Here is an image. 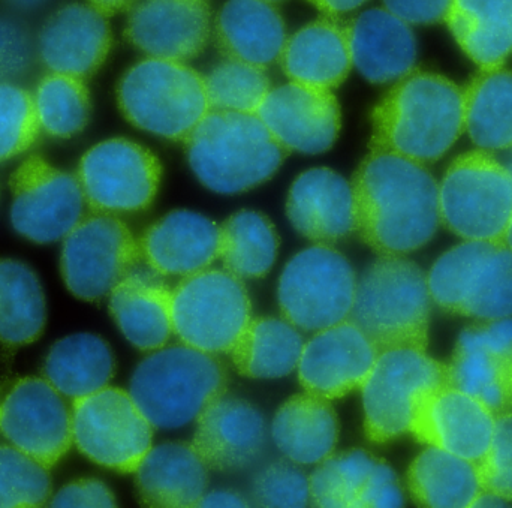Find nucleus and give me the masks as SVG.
<instances>
[{
    "label": "nucleus",
    "mask_w": 512,
    "mask_h": 508,
    "mask_svg": "<svg viewBox=\"0 0 512 508\" xmlns=\"http://www.w3.org/2000/svg\"><path fill=\"white\" fill-rule=\"evenodd\" d=\"M444 21L481 69L501 68L512 56V0H451Z\"/></svg>",
    "instance_id": "obj_32"
},
{
    "label": "nucleus",
    "mask_w": 512,
    "mask_h": 508,
    "mask_svg": "<svg viewBox=\"0 0 512 508\" xmlns=\"http://www.w3.org/2000/svg\"><path fill=\"white\" fill-rule=\"evenodd\" d=\"M141 257L159 276L195 275L219 258V227L201 213L174 210L140 240Z\"/></svg>",
    "instance_id": "obj_25"
},
{
    "label": "nucleus",
    "mask_w": 512,
    "mask_h": 508,
    "mask_svg": "<svg viewBox=\"0 0 512 508\" xmlns=\"http://www.w3.org/2000/svg\"><path fill=\"white\" fill-rule=\"evenodd\" d=\"M291 81L336 89L351 72L348 23L337 17L319 18L288 36L279 59Z\"/></svg>",
    "instance_id": "obj_29"
},
{
    "label": "nucleus",
    "mask_w": 512,
    "mask_h": 508,
    "mask_svg": "<svg viewBox=\"0 0 512 508\" xmlns=\"http://www.w3.org/2000/svg\"><path fill=\"white\" fill-rule=\"evenodd\" d=\"M153 429L125 390L107 386L72 401L75 446L108 470L135 473L152 449Z\"/></svg>",
    "instance_id": "obj_13"
},
{
    "label": "nucleus",
    "mask_w": 512,
    "mask_h": 508,
    "mask_svg": "<svg viewBox=\"0 0 512 508\" xmlns=\"http://www.w3.org/2000/svg\"><path fill=\"white\" fill-rule=\"evenodd\" d=\"M351 186L355 233L379 255L405 257L438 231L439 185L420 162L370 150Z\"/></svg>",
    "instance_id": "obj_1"
},
{
    "label": "nucleus",
    "mask_w": 512,
    "mask_h": 508,
    "mask_svg": "<svg viewBox=\"0 0 512 508\" xmlns=\"http://www.w3.org/2000/svg\"><path fill=\"white\" fill-rule=\"evenodd\" d=\"M430 296L427 275L400 255H381L357 279L349 320L363 330L378 353L429 347Z\"/></svg>",
    "instance_id": "obj_4"
},
{
    "label": "nucleus",
    "mask_w": 512,
    "mask_h": 508,
    "mask_svg": "<svg viewBox=\"0 0 512 508\" xmlns=\"http://www.w3.org/2000/svg\"><path fill=\"white\" fill-rule=\"evenodd\" d=\"M448 383L486 405L496 417L512 413V320H492L460 335L447 363Z\"/></svg>",
    "instance_id": "obj_17"
},
{
    "label": "nucleus",
    "mask_w": 512,
    "mask_h": 508,
    "mask_svg": "<svg viewBox=\"0 0 512 508\" xmlns=\"http://www.w3.org/2000/svg\"><path fill=\"white\" fill-rule=\"evenodd\" d=\"M385 9L409 24H436L445 20L451 0H382Z\"/></svg>",
    "instance_id": "obj_48"
},
{
    "label": "nucleus",
    "mask_w": 512,
    "mask_h": 508,
    "mask_svg": "<svg viewBox=\"0 0 512 508\" xmlns=\"http://www.w3.org/2000/svg\"><path fill=\"white\" fill-rule=\"evenodd\" d=\"M47 305L38 275L17 260H0V342L18 348L41 338Z\"/></svg>",
    "instance_id": "obj_37"
},
{
    "label": "nucleus",
    "mask_w": 512,
    "mask_h": 508,
    "mask_svg": "<svg viewBox=\"0 0 512 508\" xmlns=\"http://www.w3.org/2000/svg\"><path fill=\"white\" fill-rule=\"evenodd\" d=\"M412 500L423 507H474L480 497L477 465L429 447L415 458L406 476Z\"/></svg>",
    "instance_id": "obj_35"
},
{
    "label": "nucleus",
    "mask_w": 512,
    "mask_h": 508,
    "mask_svg": "<svg viewBox=\"0 0 512 508\" xmlns=\"http://www.w3.org/2000/svg\"><path fill=\"white\" fill-rule=\"evenodd\" d=\"M465 131L481 150L512 147V71L481 69L463 89Z\"/></svg>",
    "instance_id": "obj_36"
},
{
    "label": "nucleus",
    "mask_w": 512,
    "mask_h": 508,
    "mask_svg": "<svg viewBox=\"0 0 512 508\" xmlns=\"http://www.w3.org/2000/svg\"><path fill=\"white\" fill-rule=\"evenodd\" d=\"M48 468L14 446H0V508H36L50 503Z\"/></svg>",
    "instance_id": "obj_42"
},
{
    "label": "nucleus",
    "mask_w": 512,
    "mask_h": 508,
    "mask_svg": "<svg viewBox=\"0 0 512 508\" xmlns=\"http://www.w3.org/2000/svg\"><path fill=\"white\" fill-rule=\"evenodd\" d=\"M256 116L288 152L306 155L331 149L342 126L333 90L297 81L271 87Z\"/></svg>",
    "instance_id": "obj_18"
},
{
    "label": "nucleus",
    "mask_w": 512,
    "mask_h": 508,
    "mask_svg": "<svg viewBox=\"0 0 512 508\" xmlns=\"http://www.w3.org/2000/svg\"><path fill=\"white\" fill-rule=\"evenodd\" d=\"M204 83L210 111L256 114L271 90L265 69L233 59L213 66Z\"/></svg>",
    "instance_id": "obj_41"
},
{
    "label": "nucleus",
    "mask_w": 512,
    "mask_h": 508,
    "mask_svg": "<svg viewBox=\"0 0 512 508\" xmlns=\"http://www.w3.org/2000/svg\"><path fill=\"white\" fill-rule=\"evenodd\" d=\"M113 47L108 17L89 3L72 2L57 8L44 21L38 38V59L50 72L87 80L110 56Z\"/></svg>",
    "instance_id": "obj_22"
},
{
    "label": "nucleus",
    "mask_w": 512,
    "mask_h": 508,
    "mask_svg": "<svg viewBox=\"0 0 512 508\" xmlns=\"http://www.w3.org/2000/svg\"><path fill=\"white\" fill-rule=\"evenodd\" d=\"M277 251L276 228L255 210H240L219 227V258L237 278H264L276 263Z\"/></svg>",
    "instance_id": "obj_38"
},
{
    "label": "nucleus",
    "mask_w": 512,
    "mask_h": 508,
    "mask_svg": "<svg viewBox=\"0 0 512 508\" xmlns=\"http://www.w3.org/2000/svg\"><path fill=\"white\" fill-rule=\"evenodd\" d=\"M50 507H116L117 501L107 485L99 480L84 479L63 486L51 497Z\"/></svg>",
    "instance_id": "obj_47"
},
{
    "label": "nucleus",
    "mask_w": 512,
    "mask_h": 508,
    "mask_svg": "<svg viewBox=\"0 0 512 508\" xmlns=\"http://www.w3.org/2000/svg\"><path fill=\"white\" fill-rule=\"evenodd\" d=\"M213 32L227 59L262 69L279 62L288 41L282 14L265 0H228L213 21Z\"/></svg>",
    "instance_id": "obj_27"
},
{
    "label": "nucleus",
    "mask_w": 512,
    "mask_h": 508,
    "mask_svg": "<svg viewBox=\"0 0 512 508\" xmlns=\"http://www.w3.org/2000/svg\"><path fill=\"white\" fill-rule=\"evenodd\" d=\"M495 425L496 416L486 405L445 384L421 396L409 434L418 443L477 465L492 443Z\"/></svg>",
    "instance_id": "obj_20"
},
{
    "label": "nucleus",
    "mask_w": 512,
    "mask_h": 508,
    "mask_svg": "<svg viewBox=\"0 0 512 508\" xmlns=\"http://www.w3.org/2000/svg\"><path fill=\"white\" fill-rule=\"evenodd\" d=\"M251 503L242 495L230 491H215L204 494L197 507H249Z\"/></svg>",
    "instance_id": "obj_49"
},
{
    "label": "nucleus",
    "mask_w": 512,
    "mask_h": 508,
    "mask_svg": "<svg viewBox=\"0 0 512 508\" xmlns=\"http://www.w3.org/2000/svg\"><path fill=\"white\" fill-rule=\"evenodd\" d=\"M328 17H339L363 6L369 0H307Z\"/></svg>",
    "instance_id": "obj_50"
},
{
    "label": "nucleus",
    "mask_w": 512,
    "mask_h": 508,
    "mask_svg": "<svg viewBox=\"0 0 512 508\" xmlns=\"http://www.w3.org/2000/svg\"><path fill=\"white\" fill-rule=\"evenodd\" d=\"M3 2L11 6L12 9H17V11L30 12L42 8V6L47 5L50 0H3Z\"/></svg>",
    "instance_id": "obj_52"
},
{
    "label": "nucleus",
    "mask_w": 512,
    "mask_h": 508,
    "mask_svg": "<svg viewBox=\"0 0 512 508\" xmlns=\"http://www.w3.org/2000/svg\"><path fill=\"white\" fill-rule=\"evenodd\" d=\"M185 143L197 179L222 195L268 182L289 153L256 114L236 111H209Z\"/></svg>",
    "instance_id": "obj_3"
},
{
    "label": "nucleus",
    "mask_w": 512,
    "mask_h": 508,
    "mask_svg": "<svg viewBox=\"0 0 512 508\" xmlns=\"http://www.w3.org/2000/svg\"><path fill=\"white\" fill-rule=\"evenodd\" d=\"M251 320V297L243 279L228 270L186 276L173 290L174 333L204 353H230Z\"/></svg>",
    "instance_id": "obj_11"
},
{
    "label": "nucleus",
    "mask_w": 512,
    "mask_h": 508,
    "mask_svg": "<svg viewBox=\"0 0 512 508\" xmlns=\"http://www.w3.org/2000/svg\"><path fill=\"white\" fill-rule=\"evenodd\" d=\"M357 279L348 258L331 246L303 249L288 261L277 284L282 317L313 333L349 320Z\"/></svg>",
    "instance_id": "obj_10"
},
{
    "label": "nucleus",
    "mask_w": 512,
    "mask_h": 508,
    "mask_svg": "<svg viewBox=\"0 0 512 508\" xmlns=\"http://www.w3.org/2000/svg\"><path fill=\"white\" fill-rule=\"evenodd\" d=\"M77 177L92 212L138 213L155 201L162 165L147 147L126 138H111L84 153Z\"/></svg>",
    "instance_id": "obj_14"
},
{
    "label": "nucleus",
    "mask_w": 512,
    "mask_h": 508,
    "mask_svg": "<svg viewBox=\"0 0 512 508\" xmlns=\"http://www.w3.org/2000/svg\"><path fill=\"white\" fill-rule=\"evenodd\" d=\"M39 132L32 93L17 83H0V164L26 153Z\"/></svg>",
    "instance_id": "obj_43"
},
{
    "label": "nucleus",
    "mask_w": 512,
    "mask_h": 508,
    "mask_svg": "<svg viewBox=\"0 0 512 508\" xmlns=\"http://www.w3.org/2000/svg\"><path fill=\"white\" fill-rule=\"evenodd\" d=\"M265 2L277 3V2H282V0H265Z\"/></svg>",
    "instance_id": "obj_55"
},
{
    "label": "nucleus",
    "mask_w": 512,
    "mask_h": 508,
    "mask_svg": "<svg viewBox=\"0 0 512 508\" xmlns=\"http://www.w3.org/2000/svg\"><path fill=\"white\" fill-rule=\"evenodd\" d=\"M370 150L426 165L450 152L465 132L463 89L435 72L397 80L372 111Z\"/></svg>",
    "instance_id": "obj_2"
},
{
    "label": "nucleus",
    "mask_w": 512,
    "mask_h": 508,
    "mask_svg": "<svg viewBox=\"0 0 512 508\" xmlns=\"http://www.w3.org/2000/svg\"><path fill=\"white\" fill-rule=\"evenodd\" d=\"M0 432L11 446L50 470L74 444L72 408L45 378H24L0 405Z\"/></svg>",
    "instance_id": "obj_16"
},
{
    "label": "nucleus",
    "mask_w": 512,
    "mask_h": 508,
    "mask_svg": "<svg viewBox=\"0 0 512 508\" xmlns=\"http://www.w3.org/2000/svg\"><path fill=\"white\" fill-rule=\"evenodd\" d=\"M158 276L137 267L108 296L117 327L141 351L165 347L174 333L173 288Z\"/></svg>",
    "instance_id": "obj_28"
},
{
    "label": "nucleus",
    "mask_w": 512,
    "mask_h": 508,
    "mask_svg": "<svg viewBox=\"0 0 512 508\" xmlns=\"http://www.w3.org/2000/svg\"><path fill=\"white\" fill-rule=\"evenodd\" d=\"M304 339L285 318H252L230 356L243 377L277 380L297 369Z\"/></svg>",
    "instance_id": "obj_34"
},
{
    "label": "nucleus",
    "mask_w": 512,
    "mask_h": 508,
    "mask_svg": "<svg viewBox=\"0 0 512 508\" xmlns=\"http://www.w3.org/2000/svg\"><path fill=\"white\" fill-rule=\"evenodd\" d=\"M441 222L465 240L504 242L512 215V180L486 150L451 162L439 185Z\"/></svg>",
    "instance_id": "obj_8"
},
{
    "label": "nucleus",
    "mask_w": 512,
    "mask_h": 508,
    "mask_svg": "<svg viewBox=\"0 0 512 508\" xmlns=\"http://www.w3.org/2000/svg\"><path fill=\"white\" fill-rule=\"evenodd\" d=\"M251 503L258 507H306L310 504L309 477L289 462H273L256 474Z\"/></svg>",
    "instance_id": "obj_44"
},
{
    "label": "nucleus",
    "mask_w": 512,
    "mask_h": 508,
    "mask_svg": "<svg viewBox=\"0 0 512 508\" xmlns=\"http://www.w3.org/2000/svg\"><path fill=\"white\" fill-rule=\"evenodd\" d=\"M38 57L36 39L23 21L0 14V83L27 77Z\"/></svg>",
    "instance_id": "obj_46"
},
{
    "label": "nucleus",
    "mask_w": 512,
    "mask_h": 508,
    "mask_svg": "<svg viewBox=\"0 0 512 508\" xmlns=\"http://www.w3.org/2000/svg\"><path fill=\"white\" fill-rule=\"evenodd\" d=\"M195 423L192 446L212 470H243L264 449V417L245 399L222 393L201 411Z\"/></svg>",
    "instance_id": "obj_23"
},
{
    "label": "nucleus",
    "mask_w": 512,
    "mask_h": 508,
    "mask_svg": "<svg viewBox=\"0 0 512 508\" xmlns=\"http://www.w3.org/2000/svg\"><path fill=\"white\" fill-rule=\"evenodd\" d=\"M141 257L128 225L110 213L84 216L63 239L60 273L78 299L98 302L137 269Z\"/></svg>",
    "instance_id": "obj_12"
},
{
    "label": "nucleus",
    "mask_w": 512,
    "mask_h": 508,
    "mask_svg": "<svg viewBox=\"0 0 512 508\" xmlns=\"http://www.w3.org/2000/svg\"><path fill=\"white\" fill-rule=\"evenodd\" d=\"M271 438L292 464H321L339 441V420L331 401L307 392L291 396L271 422Z\"/></svg>",
    "instance_id": "obj_31"
},
{
    "label": "nucleus",
    "mask_w": 512,
    "mask_h": 508,
    "mask_svg": "<svg viewBox=\"0 0 512 508\" xmlns=\"http://www.w3.org/2000/svg\"><path fill=\"white\" fill-rule=\"evenodd\" d=\"M227 390V371L213 354L189 345L159 348L131 378L129 395L155 429H180Z\"/></svg>",
    "instance_id": "obj_5"
},
{
    "label": "nucleus",
    "mask_w": 512,
    "mask_h": 508,
    "mask_svg": "<svg viewBox=\"0 0 512 508\" xmlns=\"http://www.w3.org/2000/svg\"><path fill=\"white\" fill-rule=\"evenodd\" d=\"M116 371L110 345L92 333H78L57 341L45 357V380L65 398L92 395L110 384Z\"/></svg>",
    "instance_id": "obj_33"
},
{
    "label": "nucleus",
    "mask_w": 512,
    "mask_h": 508,
    "mask_svg": "<svg viewBox=\"0 0 512 508\" xmlns=\"http://www.w3.org/2000/svg\"><path fill=\"white\" fill-rule=\"evenodd\" d=\"M378 462L364 450L331 455L309 477L310 503L322 508H364Z\"/></svg>",
    "instance_id": "obj_39"
},
{
    "label": "nucleus",
    "mask_w": 512,
    "mask_h": 508,
    "mask_svg": "<svg viewBox=\"0 0 512 508\" xmlns=\"http://www.w3.org/2000/svg\"><path fill=\"white\" fill-rule=\"evenodd\" d=\"M33 101L39 125L48 137L69 140L89 125L92 101L86 80L50 72L36 86Z\"/></svg>",
    "instance_id": "obj_40"
},
{
    "label": "nucleus",
    "mask_w": 512,
    "mask_h": 508,
    "mask_svg": "<svg viewBox=\"0 0 512 508\" xmlns=\"http://www.w3.org/2000/svg\"><path fill=\"white\" fill-rule=\"evenodd\" d=\"M12 228L24 239L48 245L65 239L84 218L86 198L77 174L30 156L9 179Z\"/></svg>",
    "instance_id": "obj_15"
},
{
    "label": "nucleus",
    "mask_w": 512,
    "mask_h": 508,
    "mask_svg": "<svg viewBox=\"0 0 512 508\" xmlns=\"http://www.w3.org/2000/svg\"><path fill=\"white\" fill-rule=\"evenodd\" d=\"M213 32L207 0H137L126 20V41L153 59H197Z\"/></svg>",
    "instance_id": "obj_19"
},
{
    "label": "nucleus",
    "mask_w": 512,
    "mask_h": 508,
    "mask_svg": "<svg viewBox=\"0 0 512 508\" xmlns=\"http://www.w3.org/2000/svg\"><path fill=\"white\" fill-rule=\"evenodd\" d=\"M504 243L512 251V215H511V219H510V224H508L507 231H505Z\"/></svg>",
    "instance_id": "obj_53"
},
{
    "label": "nucleus",
    "mask_w": 512,
    "mask_h": 508,
    "mask_svg": "<svg viewBox=\"0 0 512 508\" xmlns=\"http://www.w3.org/2000/svg\"><path fill=\"white\" fill-rule=\"evenodd\" d=\"M445 384H450L447 363L427 351L394 348L379 353L361 386L367 440L387 444L409 434L421 396Z\"/></svg>",
    "instance_id": "obj_9"
},
{
    "label": "nucleus",
    "mask_w": 512,
    "mask_h": 508,
    "mask_svg": "<svg viewBox=\"0 0 512 508\" xmlns=\"http://www.w3.org/2000/svg\"><path fill=\"white\" fill-rule=\"evenodd\" d=\"M439 308L460 317H512V251L504 242L466 240L445 252L427 275Z\"/></svg>",
    "instance_id": "obj_7"
},
{
    "label": "nucleus",
    "mask_w": 512,
    "mask_h": 508,
    "mask_svg": "<svg viewBox=\"0 0 512 508\" xmlns=\"http://www.w3.org/2000/svg\"><path fill=\"white\" fill-rule=\"evenodd\" d=\"M286 216L294 230L316 245H334L355 233L352 186L330 168L304 171L292 183Z\"/></svg>",
    "instance_id": "obj_24"
},
{
    "label": "nucleus",
    "mask_w": 512,
    "mask_h": 508,
    "mask_svg": "<svg viewBox=\"0 0 512 508\" xmlns=\"http://www.w3.org/2000/svg\"><path fill=\"white\" fill-rule=\"evenodd\" d=\"M502 164H504L505 170L510 174L512 180V147L511 149H508L507 158H505V161L502 162Z\"/></svg>",
    "instance_id": "obj_54"
},
{
    "label": "nucleus",
    "mask_w": 512,
    "mask_h": 508,
    "mask_svg": "<svg viewBox=\"0 0 512 508\" xmlns=\"http://www.w3.org/2000/svg\"><path fill=\"white\" fill-rule=\"evenodd\" d=\"M125 119L158 137L186 141L209 113L204 75L173 60H141L117 84Z\"/></svg>",
    "instance_id": "obj_6"
},
{
    "label": "nucleus",
    "mask_w": 512,
    "mask_h": 508,
    "mask_svg": "<svg viewBox=\"0 0 512 508\" xmlns=\"http://www.w3.org/2000/svg\"><path fill=\"white\" fill-rule=\"evenodd\" d=\"M352 65L373 84L396 83L414 71L417 38L411 24L385 8H372L348 23Z\"/></svg>",
    "instance_id": "obj_26"
},
{
    "label": "nucleus",
    "mask_w": 512,
    "mask_h": 508,
    "mask_svg": "<svg viewBox=\"0 0 512 508\" xmlns=\"http://www.w3.org/2000/svg\"><path fill=\"white\" fill-rule=\"evenodd\" d=\"M378 350L351 320L315 332L304 344L297 366L304 392L334 401L361 389Z\"/></svg>",
    "instance_id": "obj_21"
},
{
    "label": "nucleus",
    "mask_w": 512,
    "mask_h": 508,
    "mask_svg": "<svg viewBox=\"0 0 512 508\" xmlns=\"http://www.w3.org/2000/svg\"><path fill=\"white\" fill-rule=\"evenodd\" d=\"M209 470L192 444L152 447L135 471L141 503L149 507H197L209 486Z\"/></svg>",
    "instance_id": "obj_30"
},
{
    "label": "nucleus",
    "mask_w": 512,
    "mask_h": 508,
    "mask_svg": "<svg viewBox=\"0 0 512 508\" xmlns=\"http://www.w3.org/2000/svg\"><path fill=\"white\" fill-rule=\"evenodd\" d=\"M481 491L512 503V413L496 417L492 443L477 464Z\"/></svg>",
    "instance_id": "obj_45"
},
{
    "label": "nucleus",
    "mask_w": 512,
    "mask_h": 508,
    "mask_svg": "<svg viewBox=\"0 0 512 508\" xmlns=\"http://www.w3.org/2000/svg\"><path fill=\"white\" fill-rule=\"evenodd\" d=\"M90 6L98 9L105 17H113L123 11H129L137 0H87Z\"/></svg>",
    "instance_id": "obj_51"
}]
</instances>
